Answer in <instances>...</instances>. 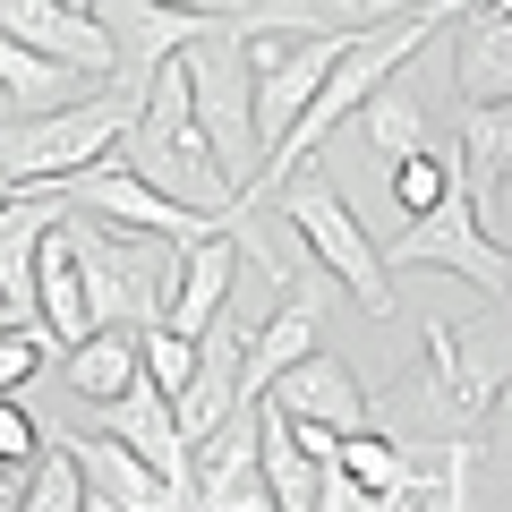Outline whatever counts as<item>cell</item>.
<instances>
[{"label": "cell", "instance_id": "cell-1", "mask_svg": "<svg viewBox=\"0 0 512 512\" xmlns=\"http://www.w3.org/2000/svg\"><path fill=\"white\" fill-rule=\"evenodd\" d=\"M265 18H274L265 0L239 9V18H205V35H188V52H180L188 94H197V120H205V137H214L222 171L239 180V197H248L256 171H265V137H256V60H248V35Z\"/></svg>", "mask_w": 512, "mask_h": 512}, {"label": "cell", "instance_id": "cell-2", "mask_svg": "<svg viewBox=\"0 0 512 512\" xmlns=\"http://www.w3.org/2000/svg\"><path fill=\"white\" fill-rule=\"evenodd\" d=\"M120 154H128L137 171H146V180H163L171 197L205 205V214H222V222L239 214V180L222 171L214 137H205L197 94H188V69H180V60H171V69L154 77V94H146V111H137V128L120 137Z\"/></svg>", "mask_w": 512, "mask_h": 512}, {"label": "cell", "instance_id": "cell-3", "mask_svg": "<svg viewBox=\"0 0 512 512\" xmlns=\"http://www.w3.org/2000/svg\"><path fill=\"white\" fill-rule=\"evenodd\" d=\"M137 128V111L120 94H86V103H60V111H9L0 120V163L18 188H69L77 171H94L103 154H120V137Z\"/></svg>", "mask_w": 512, "mask_h": 512}, {"label": "cell", "instance_id": "cell-4", "mask_svg": "<svg viewBox=\"0 0 512 512\" xmlns=\"http://www.w3.org/2000/svg\"><path fill=\"white\" fill-rule=\"evenodd\" d=\"M282 222L308 239V256L350 291V308H367V316L402 308V291H393V256H376V239L359 231V214L342 205V188H333L316 163L299 171V180H282Z\"/></svg>", "mask_w": 512, "mask_h": 512}, {"label": "cell", "instance_id": "cell-5", "mask_svg": "<svg viewBox=\"0 0 512 512\" xmlns=\"http://www.w3.org/2000/svg\"><path fill=\"white\" fill-rule=\"evenodd\" d=\"M384 256H393V274H461V282H478V291H495V299L512 291V248H495V231H487V214H478V197L461 188V171H453V188H444L427 214L402 222V239Z\"/></svg>", "mask_w": 512, "mask_h": 512}, {"label": "cell", "instance_id": "cell-6", "mask_svg": "<svg viewBox=\"0 0 512 512\" xmlns=\"http://www.w3.org/2000/svg\"><path fill=\"white\" fill-rule=\"evenodd\" d=\"M427 393L461 436H487L495 410L512 402V333L504 325H427Z\"/></svg>", "mask_w": 512, "mask_h": 512}, {"label": "cell", "instance_id": "cell-7", "mask_svg": "<svg viewBox=\"0 0 512 512\" xmlns=\"http://www.w3.org/2000/svg\"><path fill=\"white\" fill-rule=\"evenodd\" d=\"M69 197L86 205V214H103L111 231H128V239H180V248H197L205 231H222V214H205V205L171 197V188H163V180H146L128 154H103L94 171H77Z\"/></svg>", "mask_w": 512, "mask_h": 512}, {"label": "cell", "instance_id": "cell-8", "mask_svg": "<svg viewBox=\"0 0 512 512\" xmlns=\"http://www.w3.org/2000/svg\"><path fill=\"white\" fill-rule=\"evenodd\" d=\"M214 9H171V0H103V26L120 35V69H111V94L128 111H146L154 77L188 52V35H205Z\"/></svg>", "mask_w": 512, "mask_h": 512}, {"label": "cell", "instance_id": "cell-9", "mask_svg": "<svg viewBox=\"0 0 512 512\" xmlns=\"http://www.w3.org/2000/svg\"><path fill=\"white\" fill-rule=\"evenodd\" d=\"M0 35L35 43V52L69 60V69H86L94 86H111V69H120V35L103 26V9H69V0H0Z\"/></svg>", "mask_w": 512, "mask_h": 512}, {"label": "cell", "instance_id": "cell-10", "mask_svg": "<svg viewBox=\"0 0 512 512\" xmlns=\"http://www.w3.org/2000/svg\"><path fill=\"white\" fill-rule=\"evenodd\" d=\"M256 487H265V393H248V402L197 444V470H188L197 512H231V504H248Z\"/></svg>", "mask_w": 512, "mask_h": 512}, {"label": "cell", "instance_id": "cell-11", "mask_svg": "<svg viewBox=\"0 0 512 512\" xmlns=\"http://www.w3.org/2000/svg\"><path fill=\"white\" fill-rule=\"evenodd\" d=\"M69 205H77L69 188H18L0 205V308L18 325H35V256H43V239H52V222Z\"/></svg>", "mask_w": 512, "mask_h": 512}, {"label": "cell", "instance_id": "cell-12", "mask_svg": "<svg viewBox=\"0 0 512 512\" xmlns=\"http://www.w3.org/2000/svg\"><path fill=\"white\" fill-rule=\"evenodd\" d=\"M77 444V461H86V478H94V495H111L120 512H197V495L180 487V478H163L137 444H120L111 427H94V436H69Z\"/></svg>", "mask_w": 512, "mask_h": 512}, {"label": "cell", "instance_id": "cell-13", "mask_svg": "<svg viewBox=\"0 0 512 512\" xmlns=\"http://www.w3.org/2000/svg\"><path fill=\"white\" fill-rule=\"evenodd\" d=\"M453 86L461 103H512V9L470 0L453 18Z\"/></svg>", "mask_w": 512, "mask_h": 512}, {"label": "cell", "instance_id": "cell-14", "mask_svg": "<svg viewBox=\"0 0 512 512\" xmlns=\"http://www.w3.org/2000/svg\"><path fill=\"white\" fill-rule=\"evenodd\" d=\"M103 427H111L120 444H137V453H146L163 478H180V487H188V470H197V444H188V427H180V402H171L154 376H146V384H128L120 402H103Z\"/></svg>", "mask_w": 512, "mask_h": 512}, {"label": "cell", "instance_id": "cell-15", "mask_svg": "<svg viewBox=\"0 0 512 512\" xmlns=\"http://www.w3.org/2000/svg\"><path fill=\"white\" fill-rule=\"evenodd\" d=\"M274 402L291 410L299 427H333V436H359L367 427V384L350 376L342 359H325V350H308L291 376H274Z\"/></svg>", "mask_w": 512, "mask_h": 512}, {"label": "cell", "instance_id": "cell-16", "mask_svg": "<svg viewBox=\"0 0 512 512\" xmlns=\"http://www.w3.org/2000/svg\"><path fill=\"white\" fill-rule=\"evenodd\" d=\"M231 274H239V231L222 222V231H205L197 248L180 256V282H171V316L163 325H180V333H214L222 325V299H231Z\"/></svg>", "mask_w": 512, "mask_h": 512}, {"label": "cell", "instance_id": "cell-17", "mask_svg": "<svg viewBox=\"0 0 512 512\" xmlns=\"http://www.w3.org/2000/svg\"><path fill=\"white\" fill-rule=\"evenodd\" d=\"M35 325L52 333L60 350H77L86 333H103L94 325V299H86V274H77V248H69V214L52 222V239H43V256H35Z\"/></svg>", "mask_w": 512, "mask_h": 512}, {"label": "cell", "instance_id": "cell-18", "mask_svg": "<svg viewBox=\"0 0 512 512\" xmlns=\"http://www.w3.org/2000/svg\"><path fill=\"white\" fill-rule=\"evenodd\" d=\"M461 188L478 197V214L495 231V205L512 188V103H470L461 111Z\"/></svg>", "mask_w": 512, "mask_h": 512}, {"label": "cell", "instance_id": "cell-19", "mask_svg": "<svg viewBox=\"0 0 512 512\" xmlns=\"http://www.w3.org/2000/svg\"><path fill=\"white\" fill-rule=\"evenodd\" d=\"M0 94H9V111H60V103H86V94H103L86 69H69V60L35 52V43L0 35Z\"/></svg>", "mask_w": 512, "mask_h": 512}, {"label": "cell", "instance_id": "cell-20", "mask_svg": "<svg viewBox=\"0 0 512 512\" xmlns=\"http://www.w3.org/2000/svg\"><path fill=\"white\" fill-rule=\"evenodd\" d=\"M60 359H69V393L77 402H120L128 384H146V342H137V333L128 325H103V333H86V342L77 350H60Z\"/></svg>", "mask_w": 512, "mask_h": 512}, {"label": "cell", "instance_id": "cell-21", "mask_svg": "<svg viewBox=\"0 0 512 512\" xmlns=\"http://www.w3.org/2000/svg\"><path fill=\"white\" fill-rule=\"evenodd\" d=\"M308 350H316V299L282 291V308L248 333V393H274V376H291Z\"/></svg>", "mask_w": 512, "mask_h": 512}, {"label": "cell", "instance_id": "cell-22", "mask_svg": "<svg viewBox=\"0 0 512 512\" xmlns=\"http://www.w3.org/2000/svg\"><path fill=\"white\" fill-rule=\"evenodd\" d=\"M478 453H487V436L444 444V470H410L402 495H393V512H470V470H478Z\"/></svg>", "mask_w": 512, "mask_h": 512}, {"label": "cell", "instance_id": "cell-23", "mask_svg": "<svg viewBox=\"0 0 512 512\" xmlns=\"http://www.w3.org/2000/svg\"><path fill=\"white\" fill-rule=\"evenodd\" d=\"M359 120H367V146L393 154V163H402V154H427V111H419V94H410L402 77H384Z\"/></svg>", "mask_w": 512, "mask_h": 512}, {"label": "cell", "instance_id": "cell-24", "mask_svg": "<svg viewBox=\"0 0 512 512\" xmlns=\"http://www.w3.org/2000/svg\"><path fill=\"white\" fill-rule=\"evenodd\" d=\"M18 512H94V478H86V461H77V444L69 453H43L35 470H26Z\"/></svg>", "mask_w": 512, "mask_h": 512}, {"label": "cell", "instance_id": "cell-25", "mask_svg": "<svg viewBox=\"0 0 512 512\" xmlns=\"http://www.w3.org/2000/svg\"><path fill=\"white\" fill-rule=\"evenodd\" d=\"M333 461H342V470L359 478V487H376V495H402V478H410V461L393 453V444H384L376 427H359V436H342V444H333Z\"/></svg>", "mask_w": 512, "mask_h": 512}, {"label": "cell", "instance_id": "cell-26", "mask_svg": "<svg viewBox=\"0 0 512 512\" xmlns=\"http://www.w3.org/2000/svg\"><path fill=\"white\" fill-rule=\"evenodd\" d=\"M137 342H146V376L180 402L188 376H197V350H205V342H197V333H180V325H137Z\"/></svg>", "mask_w": 512, "mask_h": 512}, {"label": "cell", "instance_id": "cell-27", "mask_svg": "<svg viewBox=\"0 0 512 512\" xmlns=\"http://www.w3.org/2000/svg\"><path fill=\"white\" fill-rule=\"evenodd\" d=\"M453 171H461V163H436V154H402V171H393V205H402V222H410V214H427V205L453 188Z\"/></svg>", "mask_w": 512, "mask_h": 512}, {"label": "cell", "instance_id": "cell-28", "mask_svg": "<svg viewBox=\"0 0 512 512\" xmlns=\"http://www.w3.org/2000/svg\"><path fill=\"white\" fill-rule=\"evenodd\" d=\"M43 350H52L43 325H0V393H18L26 376H43Z\"/></svg>", "mask_w": 512, "mask_h": 512}, {"label": "cell", "instance_id": "cell-29", "mask_svg": "<svg viewBox=\"0 0 512 512\" xmlns=\"http://www.w3.org/2000/svg\"><path fill=\"white\" fill-rule=\"evenodd\" d=\"M402 9H419V0H308V18H316V26H342V35L384 26V18H402Z\"/></svg>", "mask_w": 512, "mask_h": 512}, {"label": "cell", "instance_id": "cell-30", "mask_svg": "<svg viewBox=\"0 0 512 512\" xmlns=\"http://www.w3.org/2000/svg\"><path fill=\"white\" fill-rule=\"evenodd\" d=\"M35 444L43 436H35V419L18 410V393H0V470H35V461H43Z\"/></svg>", "mask_w": 512, "mask_h": 512}, {"label": "cell", "instance_id": "cell-31", "mask_svg": "<svg viewBox=\"0 0 512 512\" xmlns=\"http://www.w3.org/2000/svg\"><path fill=\"white\" fill-rule=\"evenodd\" d=\"M171 9H214V18H239V9H256V0H171Z\"/></svg>", "mask_w": 512, "mask_h": 512}, {"label": "cell", "instance_id": "cell-32", "mask_svg": "<svg viewBox=\"0 0 512 512\" xmlns=\"http://www.w3.org/2000/svg\"><path fill=\"white\" fill-rule=\"evenodd\" d=\"M9 197H18V180H9V163H0V205H9Z\"/></svg>", "mask_w": 512, "mask_h": 512}, {"label": "cell", "instance_id": "cell-33", "mask_svg": "<svg viewBox=\"0 0 512 512\" xmlns=\"http://www.w3.org/2000/svg\"><path fill=\"white\" fill-rule=\"evenodd\" d=\"M0 111H9V94H0Z\"/></svg>", "mask_w": 512, "mask_h": 512}, {"label": "cell", "instance_id": "cell-34", "mask_svg": "<svg viewBox=\"0 0 512 512\" xmlns=\"http://www.w3.org/2000/svg\"><path fill=\"white\" fill-rule=\"evenodd\" d=\"M316 512H325V504H316Z\"/></svg>", "mask_w": 512, "mask_h": 512}]
</instances>
